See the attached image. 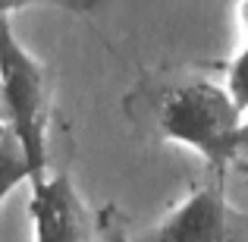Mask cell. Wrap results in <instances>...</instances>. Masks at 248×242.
<instances>
[{"instance_id": "8", "label": "cell", "mask_w": 248, "mask_h": 242, "mask_svg": "<svg viewBox=\"0 0 248 242\" xmlns=\"http://www.w3.org/2000/svg\"><path fill=\"white\" fill-rule=\"evenodd\" d=\"M0 126H3V101H0Z\"/></svg>"}, {"instance_id": "2", "label": "cell", "mask_w": 248, "mask_h": 242, "mask_svg": "<svg viewBox=\"0 0 248 242\" xmlns=\"http://www.w3.org/2000/svg\"><path fill=\"white\" fill-rule=\"evenodd\" d=\"M242 120L245 116L232 104L230 91L207 79L164 91L157 107L160 135L195 148L211 163V173H223L226 163L236 161V135Z\"/></svg>"}, {"instance_id": "1", "label": "cell", "mask_w": 248, "mask_h": 242, "mask_svg": "<svg viewBox=\"0 0 248 242\" xmlns=\"http://www.w3.org/2000/svg\"><path fill=\"white\" fill-rule=\"evenodd\" d=\"M0 101L3 126L22 145L31 170V186L47 179V120L50 82L47 69L19 44L6 10H0Z\"/></svg>"}, {"instance_id": "3", "label": "cell", "mask_w": 248, "mask_h": 242, "mask_svg": "<svg viewBox=\"0 0 248 242\" xmlns=\"http://www.w3.org/2000/svg\"><path fill=\"white\" fill-rule=\"evenodd\" d=\"M132 242H232V214L223 195V173L195 189L157 226Z\"/></svg>"}, {"instance_id": "4", "label": "cell", "mask_w": 248, "mask_h": 242, "mask_svg": "<svg viewBox=\"0 0 248 242\" xmlns=\"http://www.w3.org/2000/svg\"><path fill=\"white\" fill-rule=\"evenodd\" d=\"M29 214L35 224V242H91L82 201L63 173L31 186Z\"/></svg>"}, {"instance_id": "5", "label": "cell", "mask_w": 248, "mask_h": 242, "mask_svg": "<svg viewBox=\"0 0 248 242\" xmlns=\"http://www.w3.org/2000/svg\"><path fill=\"white\" fill-rule=\"evenodd\" d=\"M25 179L31 182V170H29L22 145L16 142V135L6 126H0V205H3L6 195L16 192Z\"/></svg>"}, {"instance_id": "7", "label": "cell", "mask_w": 248, "mask_h": 242, "mask_svg": "<svg viewBox=\"0 0 248 242\" xmlns=\"http://www.w3.org/2000/svg\"><path fill=\"white\" fill-rule=\"evenodd\" d=\"M242 154H248V116L242 120V129L236 135V158H242Z\"/></svg>"}, {"instance_id": "6", "label": "cell", "mask_w": 248, "mask_h": 242, "mask_svg": "<svg viewBox=\"0 0 248 242\" xmlns=\"http://www.w3.org/2000/svg\"><path fill=\"white\" fill-rule=\"evenodd\" d=\"M239 19H242V29L248 32V3L239 6ZM226 91H230L232 104L245 113L248 110V41L242 44V50L226 63Z\"/></svg>"}]
</instances>
